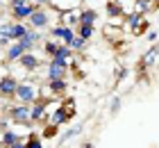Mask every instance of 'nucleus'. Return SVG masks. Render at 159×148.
I'll return each instance as SVG.
<instances>
[{
  "mask_svg": "<svg viewBox=\"0 0 159 148\" xmlns=\"http://www.w3.org/2000/svg\"><path fill=\"white\" fill-rule=\"evenodd\" d=\"M18 103H27V105H32L34 100L41 98V89L32 82H18L16 87V96H14Z\"/></svg>",
  "mask_w": 159,
  "mask_h": 148,
  "instance_id": "1",
  "label": "nucleus"
},
{
  "mask_svg": "<svg viewBox=\"0 0 159 148\" xmlns=\"http://www.w3.org/2000/svg\"><path fill=\"white\" fill-rule=\"evenodd\" d=\"M125 21H127V25L134 30V34L146 32V27H148V23L143 21V14H141V12H132L129 16H125Z\"/></svg>",
  "mask_w": 159,
  "mask_h": 148,
  "instance_id": "12",
  "label": "nucleus"
},
{
  "mask_svg": "<svg viewBox=\"0 0 159 148\" xmlns=\"http://www.w3.org/2000/svg\"><path fill=\"white\" fill-rule=\"evenodd\" d=\"M73 48L68 46V43H61L59 41V48H57V53L50 57L52 62H59V64H70V59H73Z\"/></svg>",
  "mask_w": 159,
  "mask_h": 148,
  "instance_id": "13",
  "label": "nucleus"
},
{
  "mask_svg": "<svg viewBox=\"0 0 159 148\" xmlns=\"http://www.w3.org/2000/svg\"><path fill=\"white\" fill-rule=\"evenodd\" d=\"M46 109H48V103L46 100H34L32 103V109H30V121L32 123H41L46 118Z\"/></svg>",
  "mask_w": 159,
  "mask_h": 148,
  "instance_id": "14",
  "label": "nucleus"
},
{
  "mask_svg": "<svg viewBox=\"0 0 159 148\" xmlns=\"http://www.w3.org/2000/svg\"><path fill=\"white\" fill-rule=\"evenodd\" d=\"M37 7H39L37 2H25V5H18V7H9L11 9V21H27Z\"/></svg>",
  "mask_w": 159,
  "mask_h": 148,
  "instance_id": "7",
  "label": "nucleus"
},
{
  "mask_svg": "<svg viewBox=\"0 0 159 148\" xmlns=\"http://www.w3.org/2000/svg\"><path fill=\"white\" fill-rule=\"evenodd\" d=\"M57 128H59V125L50 123L48 128H46V132H43V139H50V137H55V135H57Z\"/></svg>",
  "mask_w": 159,
  "mask_h": 148,
  "instance_id": "27",
  "label": "nucleus"
},
{
  "mask_svg": "<svg viewBox=\"0 0 159 148\" xmlns=\"http://www.w3.org/2000/svg\"><path fill=\"white\" fill-rule=\"evenodd\" d=\"M34 2H37L39 7H43V5H50V0H34Z\"/></svg>",
  "mask_w": 159,
  "mask_h": 148,
  "instance_id": "31",
  "label": "nucleus"
},
{
  "mask_svg": "<svg viewBox=\"0 0 159 148\" xmlns=\"http://www.w3.org/2000/svg\"><path fill=\"white\" fill-rule=\"evenodd\" d=\"M30 109L32 105H27V103H18V105H11L7 109V116L11 118L14 123H20V125H30Z\"/></svg>",
  "mask_w": 159,
  "mask_h": 148,
  "instance_id": "2",
  "label": "nucleus"
},
{
  "mask_svg": "<svg viewBox=\"0 0 159 148\" xmlns=\"http://www.w3.org/2000/svg\"><path fill=\"white\" fill-rule=\"evenodd\" d=\"M57 48H59V41H57V39H52V36L43 41V53H46L48 57H52V55L57 53Z\"/></svg>",
  "mask_w": 159,
  "mask_h": 148,
  "instance_id": "22",
  "label": "nucleus"
},
{
  "mask_svg": "<svg viewBox=\"0 0 159 148\" xmlns=\"http://www.w3.org/2000/svg\"><path fill=\"white\" fill-rule=\"evenodd\" d=\"M86 43H89V41H86L84 36H80V34H75L73 39H70V43H68V46L73 48V53H82V50L86 48Z\"/></svg>",
  "mask_w": 159,
  "mask_h": 148,
  "instance_id": "21",
  "label": "nucleus"
},
{
  "mask_svg": "<svg viewBox=\"0 0 159 148\" xmlns=\"http://www.w3.org/2000/svg\"><path fill=\"white\" fill-rule=\"evenodd\" d=\"M159 59V41H155L152 46H150L146 53H143L141 62H139V73H146L150 66H155V62Z\"/></svg>",
  "mask_w": 159,
  "mask_h": 148,
  "instance_id": "4",
  "label": "nucleus"
},
{
  "mask_svg": "<svg viewBox=\"0 0 159 148\" xmlns=\"http://www.w3.org/2000/svg\"><path fill=\"white\" fill-rule=\"evenodd\" d=\"M30 2V0H9V7H18V5H25Z\"/></svg>",
  "mask_w": 159,
  "mask_h": 148,
  "instance_id": "30",
  "label": "nucleus"
},
{
  "mask_svg": "<svg viewBox=\"0 0 159 148\" xmlns=\"http://www.w3.org/2000/svg\"><path fill=\"white\" fill-rule=\"evenodd\" d=\"M77 34V30L73 25H66V23H59V25H55V27H50V36L57 41H61V43H70V39Z\"/></svg>",
  "mask_w": 159,
  "mask_h": 148,
  "instance_id": "3",
  "label": "nucleus"
},
{
  "mask_svg": "<svg viewBox=\"0 0 159 148\" xmlns=\"http://www.w3.org/2000/svg\"><path fill=\"white\" fill-rule=\"evenodd\" d=\"M68 71H70L68 64H59V62H52V59H50V64L46 69V78L48 80H59V78H66Z\"/></svg>",
  "mask_w": 159,
  "mask_h": 148,
  "instance_id": "8",
  "label": "nucleus"
},
{
  "mask_svg": "<svg viewBox=\"0 0 159 148\" xmlns=\"http://www.w3.org/2000/svg\"><path fill=\"white\" fill-rule=\"evenodd\" d=\"M18 64L23 66L25 71H30V73H32V71H37V69H39V64H41V62H39V57L34 55L32 50H27V53H23V55H20Z\"/></svg>",
  "mask_w": 159,
  "mask_h": 148,
  "instance_id": "15",
  "label": "nucleus"
},
{
  "mask_svg": "<svg viewBox=\"0 0 159 148\" xmlns=\"http://www.w3.org/2000/svg\"><path fill=\"white\" fill-rule=\"evenodd\" d=\"M120 105H123L120 96H114V98L109 100V114H111V116H116V114L120 112Z\"/></svg>",
  "mask_w": 159,
  "mask_h": 148,
  "instance_id": "26",
  "label": "nucleus"
},
{
  "mask_svg": "<svg viewBox=\"0 0 159 148\" xmlns=\"http://www.w3.org/2000/svg\"><path fill=\"white\" fill-rule=\"evenodd\" d=\"M125 75H127V69H120V71H118V75H116V84H118V82H120V80L125 78Z\"/></svg>",
  "mask_w": 159,
  "mask_h": 148,
  "instance_id": "29",
  "label": "nucleus"
},
{
  "mask_svg": "<svg viewBox=\"0 0 159 148\" xmlns=\"http://www.w3.org/2000/svg\"><path fill=\"white\" fill-rule=\"evenodd\" d=\"M0 144L7 146V148H25V139L18 137L16 132H11V130H5L2 137H0Z\"/></svg>",
  "mask_w": 159,
  "mask_h": 148,
  "instance_id": "11",
  "label": "nucleus"
},
{
  "mask_svg": "<svg viewBox=\"0 0 159 148\" xmlns=\"http://www.w3.org/2000/svg\"><path fill=\"white\" fill-rule=\"evenodd\" d=\"M68 112H66V107H64V105H59V107H57L55 109V114H52V121H50V123H55V125H64V123H68Z\"/></svg>",
  "mask_w": 159,
  "mask_h": 148,
  "instance_id": "19",
  "label": "nucleus"
},
{
  "mask_svg": "<svg viewBox=\"0 0 159 148\" xmlns=\"http://www.w3.org/2000/svg\"><path fill=\"white\" fill-rule=\"evenodd\" d=\"M48 89L52 96H64L68 91V82L66 78H59V80H48Z\"/></svg>",
  "mask_w": 159,
  "mask_h": 148,
  "instance_id": "16",
  "label": "nucleus"
},
{
  "mask_svg": "<svg viewBox=\"0 0 159 148\" xmlns=\"http://www.w3.org/2000/svg\"><path fill=\"white\" fill-rule=\"evenodd\" d=\"M75 30H77V34H80V36H84L86 41H89L91 36L96 34V25H86V23H77Z\"/></svg>",
  "mask_w": 159,
  "mask_h": 148,
  "instance_id": "20",
  "label": "nucleus"
},
{
  "mask_svg": "<svg viewBox=\"0 0 159 148\" xmlns=\"http://www.w3.org/2000/svg\"><path fill=\"white\" fill-rule=\"evenodd\" d=\"M157 36H159L157 30H150V32H148V41H150V43H155V41H157Z\"/></svg>",
  "mask_w": 159,
  "mask_h": 148,
  "instance_id": "28",
  "label": "nucleus"
},
{
  "mask_svg": "<svg viewBox=\"0 0 159 148\" xmlns=\"http://www.w3.org/2000/svg\"><path fill=\"white\" fill-rule=\"evenodd\" d=\"M107 14L114 18V16H123V9H120V5H118V0H109L107 2Z\"/></svg>",
  "mask_w": 159,
  "mask_h": 148,
  "instance_id": "24",
  "label": "nucleus"
},
{
  "mask_svg": "<svg viewBox=\"0 0 159 148\" xmlns=\"http://www.w3.org/2000/svg\"><path fill=\"white\" fill-rule=\"evenodd\" d=\"M27 25L34 27V30H46L50 25V14L46 9H41V7H37V9L32 12V16L27 18Z\"/></svg>",
  "mask_w": 159,
  "mask_h": 148,
  "instance_id": "5",
  "label": "nucleus"
},
{
  "mask_svg": "<svg viewBox=\"0 0 159 148\" xmlns=\"http://www.w3.org/2000/svg\"><path fill=\"white\" fill-rule=\"evenodd\" d=\"M16 87H18V80L14 75H2L0 78V96H2V98H14V96H16Z\"/></svg>",
  "mask_w": 159,
  "mask_h": 148,
  "instance_id": "6",
  "label": "nucleus"
},
{
  "mask_svg": "<svg viewBox=\"0 0 159 148\" xmlns=\"http://www.w3.org/2000/svg\"><path fill=\"white\" fill-rule=\"evenodd\" d=\"M25 148H43V139L32 132V135L25 139Z\"/></svg>",
  "mask_w": 159,
  "mask_h": 148,
  "instance_id": "25",
  "label": "nucleus"
},
{
  "mask_svg": "<svg viewBox=\"0 0 159 148\" xmlns=\"http://www.w3.org/2000/svg\"><path fill=\"white\" fill-rule=\"evenodd\" d=\"M80 132H82V125H75V128H68L66 132H61V137H59V141L61 144H66L68 139H73V137H77Z\"/></svg>",
  "mask_w": 159,
  "mask_h": 148,
  "instance_id": "23",
  "label": "nucleus"
},
{
  "mask_svg": "<svg viewBox=\"0 0 159 148\" xmlns=\"http://www.w3.org/2000/svg\"><path fill=\"white\" fill-rule=\"evenodd\" d=\"M96 21H98V12L96 9H80V23L96 25Z\"/></svg>",
  "mask_w": 159,
  "mask_h": 148,
  "instance_id": "18",
  "label": "nucleus"
},
{
  "mask_svg": "<svg viewBox=\"0 0 159 148\" xmlns=\"http://www.w3.org/2000/svg\"><path fill=\"white\" fill-rule=\"evenodd\" d=\"M27 30H30V25H27L25 21H11V41L23 39L27 34Z\"/></svg>",
  "mask_w": 159,
  "mask_h": 148,
  "instance_id": "17",
  "label": "nucleus"
},
{
  "mask_svg": "<svg viewBox=\"0 0 159 148\" xmlns=\"http://www.w3.org/2000/svg\"><path fill=\"white\" fill-rule=\"evenodd\" d=\"M41 39H43L41 30L30 27V30H27V34L23 36V39H18V41H20V46H23V48H25V53H27V50H34V48H37V43H39Z\"/></svg>",
  "mask_w": 159,
  "mask_h": 148,
  "instance_id": "9",
  "label": "nucleus"
},
{
  "mask_svg": "<svg viewBox=\"0 0 159 148\" xmlns=\"http://www.w3.org/2000/svg\"><path fill=\"white\" fill-rule=\"evenodd\" d=\"M23 53H25V48L20 46V41H11L9 46L5 48V64H14V62H18Z\"/></svg>",
  "mask_w": 159,
  "mask_h": 148,
  "instance_id": "10",
  "label": "nucleus"
}]
</instances>
